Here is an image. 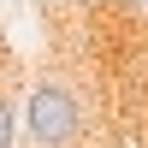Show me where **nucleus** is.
<instances>
[{
	"label": "nucleus",
	"mask_w": 148,
	"mask_h": 148,
	"mask_svg": "<svg viewBox=\"0 0 148 148\" xmlns=\"http://www.w3.org/2000/svg\"><path fill=\"white\" fill-rule=\"evenodd\" d=\"M77 125H83V113L65 83H36L30 89V142L36 148H65L77 136Z\"/></svg>",
	"instance_id": "obj_1"
},
{
	"label": "nucleus",
	"mask_w": 148,
	"mask_h": 148,
	"mask_svg": "<svg viewBox=\"0 0 148 148\" xmlns=\"http://www.w3.org/2000/svg\"><path fill=\"white\" fill-rule=\"evenodd\" d=\"M12 130H18V119H12V101L0 95V148H12Z\"/></svg>",
	"instance_id": "obj_2"
}]
</instances>
